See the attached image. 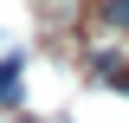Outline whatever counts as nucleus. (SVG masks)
<instances>
[{
	"label": "nucleus",
	"instance_id": "1",
	"mask_svg": "<svg viewBox=\"0 0 129 123\" xmlns=\"http://www.w3.org/2000/svg\"><path fill=\"white\" fill-rule=\"evenodd\" d=\"M19 91V58H0V97Z\"/></svg>",
	"mask_w": 129,
	"mask_h": 123
},
{
	"label": "nucleus",
	"instance_id": "2",
	"mask_svg": "<svg viewBox=\"0 0 129 123\" xmlns=\"http://www.w3.org/2000/svg\"><path fill=\"white\" fill-rule=\"evenodd\" d=\"M103 19H110V26H123V32H129V0H103Z\"/></svg>",
	"mask_w": 129,
	"mask_h": 123
}]
</instances>
